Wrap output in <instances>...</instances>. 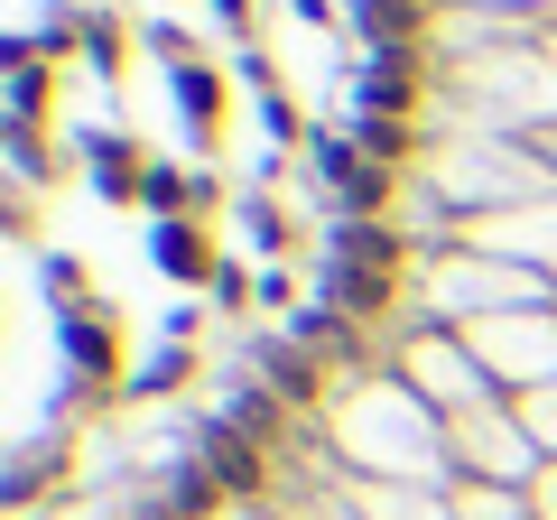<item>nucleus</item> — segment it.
I'll return each mask as SVG.
<instances>
[{"label":"nucleus","mask_w":557,"mask_h":520,"mask_svg":"<svg viewBox=\"0 0 557 520\" xmlns=\"http://www.w3.org/2000/svg\"><path fill=\"white\" fill-rule=\"evenodd\" d=\"M260 372H270V391H278L288 409H298V400H317V362H307L298 344H270V354H260Z\"/></svg>","instance_id":"nucleus-3"},{"label":"nucleus","mask_w":557,"mask_h":520,"mask_svg":"<svg viewBox=\"0 0 557 520\" xmlns=\"http://www.w3.org/2000/svg\"><path fill=\"white\" fill-rule=\"evenodd\" d=\"M177 94H186V112H196V131H214V102H223V84L205 75V65H186V75H177Z\"/></svg>","instance_id":"nucleus-6"},{"label":"nucleus","mask_w":557,"mask_h":520,"mask_svg":"<svg viewBox=\"0 0 557 520\" xmlns=\"http://www.w3.org/2000/svg\"><path fill=\"white\" fill-rule=\"evenodd\" d=\"M325 288H335V317H372V307H391V270H381V260H335Z\"/></svg>","instance_id":"nucleus-1"},{"label":"nucleus","mask_w":557,"mask_h":520,"mask_svg":"<svg viewBox=\"0 0 557 520\" xmlns=\"http://www.w3.org/2000/svg\"><path fill=\"white\" fill-rule=\"evenodd\" d=\"M159 260H168V280H205L214 260H205V242L186 233V223H159Z\"/></svg>","instance_id":"nucleus-4"},{"label":"nucleus","mask_w":557,"mask_h":520,"mask_svg":"<svg viewBox=\"0 0 557 520\" xmlns=\"http://www.w3.org/2000/svg\"><path fill=\"white\" fill-rule=\"evenodd\" d=\"M205 474H214L223 493H251L260 483V446L242 437V428H214V437H205Z\"/></svg>","instance_id":"nucleus-2"},{"label":"nucleus","mask_w":557,"mask_h":520,"mask_svg":"<svg viewBox=\"0 0 557 520\" xmlns=\"http://www.w3.org/2000/svg\"><path fill=\"white\" fill-rule=\"evenodd\" d=\"M205 186L186 177V168H149V205H159V214H177V205H196Z\"/></svg>","instance_id":"nucleus-5"}]
</instances>
